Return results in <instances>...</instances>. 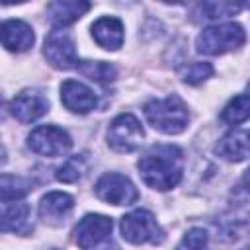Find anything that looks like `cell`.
Returning <instances> with one entry per match:
<instances>
[{
  "label": "cell",
  "instance_id": "cell-23",
  "mask_svg": "<svg viewBox=\"0 0 250 250\" xmlns=\"http://www.w3.org/2000/svg\"><path fill=\"white\" fill-rule=\"evenodd\" d=\"M211 74H213V66L209 62H191L180 70L182 82H186L189 86H197V84L205 82L207 78H211Z\"/></svg>",
  "mask_w": 250,
  "mask_h": 250
},
{
  "label": "cell",
  "instance_id": "cell-21",
  "mask_svg": "<svg viewBox=\"0 0 250 250\" xmlns=\"http://www.w3.org/2000/svg\"><path fill=\"white\" fill-rule=\"evenodd\" d=\"M242 10V4H234V2H203L197 6V12L201 14L203 20H223V18H230L234 14H238Z\"/></svg>",
  "mask_w": 250,
  "mask_h": 250
},
{
  "label": "cell",
  "instance_id": "cell-18",
  "mask_svg": "<svg viewBox=\"0 0 250 250\" xmlns=\"http://www.w3.org/2000/svg\"><path fill=\"white\" fill-rule=\"evenodd\" d=\"M76 68L80 74H84L86 78L100 82V84H109L117 76L115 66L109 62H104V61H80Z\"/></svg>",
  "mask_w": 250,
  "mask_h": 250
},
{
  "label": "cell",
  "instance_id": "cell-26",
  "mask_svg": "<svg viewBox=\"0 0 250 250\" xmlns=\"http://www.w3.org/2000/svg\"><path fill=\"white\" fill-rule=\"evenodd\" d=\"M242 250H250V244H248V246H244V248H242Z\"/></svg>",
  "mask_w": 250,
  "mask_h": 250
},
{
  "label": "cell",
  "instance_id": "cell-14",
  "mask_svg": "<svg viewBox=\"0 0 250 250\" xmlns=\"http://www.w3.org/2000/svg\"><path fill=\"white\" fill-rule=\"evenodd\" d=\"M74 199L64 191H49L39 201V217L47 225H61L64 217L72 211Z\"/></svg>",
  "mask_w": 250,
  "mask_h": 250
},
{
  "label": "cell",
  "instance_id": "cell-9",
  "mask_svg": "<svg viewBox=\"0 0 250 250\" xmlns=\"http://www.w3.org/2000/svg\"><path fill=\"white\" fill-rule=\"evenodd\" d=\"M113 229V221L105 215L100 213H90L86 217H82L78 221V225L74 227L72 234H74V242L78 244V248L82 250H90L94 246H98L100 242H104Z\"/></svg>",
  "mask_w": 250,
  "mask_h": 250
},
{
  "label": "cell",
  "instance_id": "cell-2",
  "mask_svg": "<svg viewBox=\"0 0 250 250\" xmlns=\"http://www.w3.org/2000/svg\"><path fill=\"white\" fill-rule=\"evenodd\" d=\"M145 117L156 131L164 135H178L188 127L189 111L184 100L172 94L168 98L150 100L145 104Z\"/></svg>",
  "mask_w": 250,
  "mask_h": 250
},
{
  "label": "cell",
  "instance_id": "cell-19",
  "mask_svg": "<svg viewBox=\"0 0 250 250\" xmlns=\"http://www.w3.org/2000/svg\"><path fill=\"white\" fill-rule=\"evenodd\" d=\"M250 117V96L238 94L229 100V104L221 111V119L229 125H238Z\"/></svg>",
  "mask_w": 250,
  "mask_h": 250
},
{
  "label": "cell",
  "instance_id": "cell-7",
  "mask_svg": "<svg viewBox=\"0 0 250 250\" xmlns=\"http://www.w3.org/2000/svg\"><path fill=\"white\" fill-rule=\"evenodd\" d=\"M94 191L102 201L111 203V205H133L139 199V191L135 184L127 176L117 174V172L104 174L96 182Z\"/></svg>",
  "mask_w": 250,
  "mask_h": 250
},
{
  "label": "cell",
  "instance_id": "cell-24",
  "mask_svg": "<svg viewBox=\"0 0 250 250\" xmlns=\"http://www.w3.org/2000/svg\"><path fill=\"white\" fill-rule=\"evenodd\" d=\"M207 240H209V234L203 229L195 227V229H189L184 234V238H182V242L178 244L176 250H205Z\"/></svg>",
  "mask_w": 250,
  "mask_h": 250
},
{
  "label": "cell",
  "instance_id": "cell-1",
  "mask_svg": "<svg viewBox=\"0 0 250 250\" xmlns=\"http://www.w3.org/2000/svg\"><path fill=\"white\" fill-rule=\"evenodd\" d=\"M137 168L148 188L166 191L182 180L184 154L174 145H154L139 158Z\"/></svg>",
  "mask_w": 250,
  "mask_h": 250
},
{
  "label": "cell",
  "instance_id": "cell-4",
  "mask_svg": "<svg viewBox=\"0 0 250 250\" xmlns=\"http://www.w3.org/2000/svg\"><path fill=\"white\" fill-rule=\"evenodd\" d=\"M121 236L131 244H160L164 230L146 209H135L121 217Z\"/></svg>",
  "mask_w": 250,
  "mask_h": 250
},
{
  "label": "cell",
  "instance_id": "cell-11",
  "mask_svg": "<svg viewBox=\"0 0 250 250\" xmlns=\"http://www.w3.org/2000/svg\"><path fill=\"white\" fill-rule=\"evenodd\" d=\"M61 102L72 113H88L96 107V94L78 80H64L61 84Z\"/></svg>",
  "mask_w": 250,
  "mask_h": 250
},
{
  "label": "cell",
  "instance_id": "cell-15",
  "mask_svg": "<svg viewBox=\"0 0 250 250\" xmlns=\"http://www.w3.org/2000/svg\"><path fill=\"white\" fill-rule=\"evenodd\" d=\"M90 10V2L82 0H55L47 4V16L53 27H66L78 21Z\"/></svg>",
  "mask_w": 250,
  "mask_h": 250
},
{
  "label": "cell",
  "instance_id": "cell-6",
  "mask_svg": "<svg viewBox=\"0 0 250 250\" xmlns=\"http://www.w3.org/2000/svg\"><path fill=\"white\" fill-rule=\"evenodd\" d=\"M27 146L35 154L55 158V156H62L70 150L72 139L64 129H61L57 125H39L29 133Z\"/></svg>",
  "mask_w": 250,
  "mask_h": 250
},
{
  "label": "cell",
  "instance_id": "cell-16",
  "mask_svg": "<svg viewBox=\"0 0 250 250\" xmlns=\"http://www.w3.org/2000/svg\"><path fill=\"white\" fill-rule=\"evenodd\" d=\"M92 37L107 51H117L123 45V23L113 16H104L92 23Z\"/></svg>",
  "mask_w": 250,
  "mask_h": 250
},
{
  "label": "cell",
  "instance_id": "cell-3",
  "mask_svg": "<svg viewBox=\"0 0 250 250\" xmlns=\"http://www.w3.org/2000/svg\"><path fill=\"white\" fill-rule=\"evenodd\" d=\"M246 39L244 27L240 23L229 21V23H217L205 27L197 39L195 49L201 55H225L229 51L238 49Z\"/></svg>",
  "mask_w": 250,
  "mask_h": 250
},
{
  "label": "cell",
  "instance_id": "cell-13",
  "mask_svg": "<svg viewBox=\"0 0 250 250\" xmlns=\"http://www.w3.org/2000/svg\"><path fill=\"white\" fill-rule=\"evenodd\" d=\"M215 152L229 162H242L250 156V129L227 133L215 146Z\"/></svg>",
  "mask_w": 250,
  "mask_h": 250
},
{
  "label": "cell",
  "instance_id": "cell-10",
  "mask_svg": "<svg viewBox=\"0 0 250 250\" xmlns=\"http://www.w3.org/2000/svg\"><path fill=\"white\" fill-rule=\"evenodd\" d=\"M49 111L47 98L37 90H23L10 102V113L20 123H31Z\"/></svg>",
  "mask_w": 250,
  "mask_h": 250
},
{
  "label": "cell",
  "instance_id": "cell-5",
  "mask_svg": "<svg viewBox=\"0 0 250 250\" xmlns=\"http://www.w3.org/2000/svg\"><path fill=\"white\" fill-rule=\"evenodd\" d=\"M107 145L115 152H133L141 146L145 139V131L141 121L133 113L117 115L107 127Z\"/></svg>",
  "mask_w": 250,
  "mask_h": 250
},
{
  "label": "cell",
  "instance_id": "cell-12",
  "mask_svg": "<svg viewBox=\"0 0 250 250\" xmlns=\"http://www.w3.org/2000/svg\"><path fill=\"white\" fill-rule=\"evenodd\" d=\"M0 37H2V45L12 53H23L35 41V33L31 25L21 20H6L0 27Z\"/></svg>",
  "mask_w": 250,
  "mask_h": 250
},
{
  "label": "cell",
  "instance_id": "cell-25",
  "mask_svg": "<svg viewBox=\"0 0 250 250\" xmlns=\"http://www.w3.org/2000/svg\"><path fill=\"white\" fill-rule=\"evenodd\" d=\"M242 186H244V189L246 191H250V168L244 172V176H242Z\"/></svg>",
  "mask_w": 250,
  "mask_h": 250
},
{
  "label": "cell",
  "instance_id": "cell-17",
  "mask_svg": "<svg viewBox=\"0 0 250 250\" xmlns=\"http://www.w3.org/2000/svg\"><path fill=\"white\" fill-rule=\"evenodd\" d=\"M2 230L4 232H29V205L23 201H2Z\"/></svg>",
  "mask_w": 250,
  "mask_h": 250
},
{
  "label": "cell",
  "instance_id": "cell-22",
  "mask_svg": "<svg viewBox=\"0 0 250 250\" xmlns=\"http://www.w3.org/2000/svg\"><path fill=\"white\" fill-rule=\"evenodd\" d=\"M86 172V160L82 154H74L70 158H66L59 168H57V180L62 184H72L78 182Z\"/></svg>",
  "mask_w": 250,
  "mask_h": 250
},
{
  "label": "cell",
  "instance_id": "cell-20",
  "mask_svg": "<svg viewBox=\"0 0 250 250\" xmlns=\"http://www.w3.org/2000/svg\"><path fill=\"white\" fill-rule=\"evenodd\" d=\"M31 191V182L20 176H10V174H2L0 180V195L2 201H18L20 197L27 195Z\"/></svg>",
  "mask_w": 250,
  "mask_h": 250
},
{
  "label": "cell",
  "instance_id": "cell-27",
  "mask_svg": "<svg viewBox=\"0 0 250 250\" xmlns=\"http://www.w3.org/2000/svg\"><path fill=\"white\" fill-rule=\"evenodd\" d=\"M248 92H250V84H248Z\"/></svg>",
  "mask_w": 250,
  "mask_h": 250
},
{
  "label": "cell",
  "instance_id": "cell-8",
  "mask_svg": "<svg viewBox=\"0 0 250 250\" xmlns=\"http://www.w3.org/2000/svg\"><path fill=\"white\" fill-rule=\"evenodd\" d=\"M43 55H45L47 62L51 66L59 68V70L76 68L78 62H80L78 57H76L72 37L62 29H55L47 35L45 45H43Z\"/></svg>",
  "mask_w": 250,
  "mask_h": 250
}]
</instances>
